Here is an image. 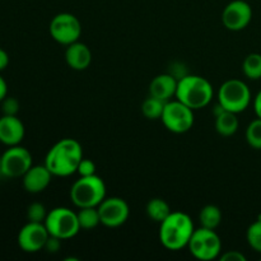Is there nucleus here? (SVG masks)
Wrapping results in <instances>:
<instances>
[{
	"instance_id": "1",
	"label": "nucleus",
	"mask_w": 261,
	"mask_h": 261,
	"mask_svg": "<svg viewBox=\"0 0 261 261\" xmlns=\"http://www.w3.org/2000/svg\"><path fill=\"white\" fill-rule=\"evenodd\" d=\"M83 160V149L75 139H61L51 147L45 158V166L53 176L66 177L76 172L81 161Z\"/></svg>"
},
{
	"instance_id": "2",
	"label": "nucleus",
	"mask_w": 261,
	"mask_h": 261,
	"mask_svg": "<svg viewBox=\"0 0 261 261\" xmlns=\"http://www.w3.org/2000/svg\"><path fill=\"white\" fill-rule=\"evenodd\" d=\"M194 231V223L188 214L172 212L160 223V241L167 250L177 251L188 246Z\"/></svg>"
},
{
	"instance_id": "3",
	"label": "nucleus",
	"mask_w": 261,
	"mask_h": 261,
	"mask_svg": "<svg viewBox=\"0 0 261 261\" xmlns=\"http://www.w3.org/2000/svg\"><path fill=\"white\" fill-rule=\"evenodd\" d=\"M213 93V87L208 79L200 75L186 74L178 79L176 99L191 110H200L211 103Z\"/></svg>"
},
{
	"instance_id": "4",
	"label": "nucleus",
	"mask_w": 261,
	"mask_h": 261,
	"mask_svg": "<svg viewBox=\"0 0 261 261\" xmlns=\"http://www.w3.org/2000/svg\"><path fill=\"white\" fill-rule=\"evenodd\" d=\"M106 198V185L97 175L79 177L70 189V199L78 208L98 206Z\"/></svg>"
},
{
	"instance_id": "5",
	"label": "nucleus",
	"mask_w": 261,
	"mask_h": 261,
	"mask_svg": "<svg viewBox=\"0 0 261 261\" xmlns=\"http://www.w3.org/2000/svg\"><path fill=\"white\" fill-rule=\"evenodd\" d=\"M43 223L50 236L58 237L60 240L73 239L81 231L76 213L65 206L54 208L48 212Z\"/></svg>"
},
{
	"instance_id": "6",
	"label": "nucleus",
	"mask_w": 261,
	"mask_h": 261,
	"mask_svg": "<svg viewBox=\"0 0 261 261\" xmlns=\"http://www.w3.org/2000/svg\"><path fill=\"white\" fill-rule=\"evenodd\" d=\"M251 92L247 84L240 79L226 81L218 91V103L227 111L240 114L249 107Z\"/></svg>"
},
{
	"instance_id": "7",
	"label": "nucleus",
	"mask_w": 261,
	"mask_h": 261,
	"mask_svg": "<svg viewBox=\"0 0 261 261\" xmlns=\"http://www.w3.org/2000/svg\"><path fill=\"white\" fill-rule=\"evenodd\" d=\"M188 247L191 255L201 261L217 259L222 252V242L217 232L204 227L194 231Z\"/></svg>"
},
{
	"instance_id": "8",
	"label": "nucleus",
	"mask_w": 261,
	"mask_h": 261,
	"mask_svg": "<svg viewBox=\"0 0 261 261\" xmlns=\"http://www.w3.org/2000/svg\"><path fill=\"white\" fill-rule=\"evenodd\" d=\"M163 125L166 129L175 134L188 133L194 125V110L186 106L185 103L176 101L166 102L162 117Z\"/></svg>"
},
{
	"instance_id": "9",
	"label": "nucleus",
	"mask_w": 261,
	"mask_h": 261,
	"mask_svg": "<svg viewBox=\"0 0 261 261\" xmlns=\"http://www.w3.org/2000/svg\"><path fill=\"white\" fill-rule=\"evenodd\" d=\"M50 35L60 45H70L79 40L82 35V24L71 13H59L50 22Z\"/></svg>"
},
{
	"instance_id": "10",
	"label": "nucleus",
	"mask_w": 261,
	"mask_h": 261,
	"mask_svg": "<svg viewBox=\"0 0 261 261\" xmlns=\"http://www.w3.org/2000/svg\"><path fill=\"white\" fill-rule=\"evenodd\" d=\"M32 166V155L30 150L20 145H13L2 154L0 173L9 178L23 177Z\"/></svg>"
},
{
	"instance_id": "11",
	"label": "nucleus",
	"mask_w": 261,
	"mask_h": 261,
	"mask_svg": "<svg viewBox=\"0 0 261 261\" xmlns=\"http://www.w3.org/2000/svg\"><path fill=\"white\" fill-rule=\"evenodd\" d=\"M97 208H98L99 217H101V224L109 227V228H116V227L122 226L129 218V205L124 199L117 198V196L105 198Z\"/></svg>"
},
{
	"instance_id": "12",
	"label": "nucleus",
	"mask_w": 261,
	"mask_h": 261,
	"mask_svg": "<svg viewBox=\"0 0 261 261\" xmlns=\"http://www.w3.org/2000/svg\"><path fill=\"white\" fill-rule=\"evenodd\" d=\"M252 19V8L245 0H233L222 12V23L229 31H242Z\"/></svg>"
},
{
	"instance_id": "13",
	"label": "nucleus",
	"mask_w": 261,
	"mask_h": 261,
	"mask_svg": "<svg viewBox=\"0 0 261 261\" xmlns=\"http://www.w3.org/2000/svg\"><path fill=\"white\" fill-rule=\"evenodd\" d=\"M48 232L45 223L28 222L18 233V245L24 252H37L45 247L48 239Z\"/></svg>"
},
{
	"instance_id": "14",
	"label": "nucleus",
	"mask_w": 261,
	"mask_h": 261,
	"mask_svg": "<svg viewBox=\"0 0 261 261\" xmlns=\"http://www.w3.org/2000/svg\"><path fill=\"white\" fill-rule=\"evenodd\" d=\"M24 138V125L17 116L3 115L0 117V143L13 147L19 145Z\"/></svg>"
},
{
	"instance_id": "15",
	"label": "nucleus",
	"mask_w": 261,
	"mask_h": 261,
	"mask_svg": "<svg viewBox=\"0 0 261 261\" xmlns=\"http://www.w3.org/2000/svg\"><path fill=\"white\" fill-rule=\"evenodd\" d=\"M51 178H53V173L45 165L32 166L23 175V188L31 194L42 193L50 185Z\"/></svg>"
},
{
	"instance_id": "16",
	"label": "nucleus",
	"mask_w": 261,
	"mask_h": 261,
	"mask_svg": "<svg viewBox=\"0 0 261 261\" xmlns=\"http://www.w3.org/2000/svg\"><path fill=\"white\" fill-rule=\"evenodd\" d=\"M65 61L74 70H86L92 63V51L86 43L75 42L68 45L65 50Z\"/></svg>"
},
{
	"instance_id": "17",
	"label": "nucleus",
	"mask_w": 261,
	"mask_h": 261,
	"mask_svg": "<svg viewBox=\"0 0 261 261\" xmlns=\"http://www.w3.org/2000/svg\"><path fill=\"white\" fill-rule=\"evenodd\" d=\"M178 79L172 74H160L154 76L149 84V94L158 99L168 102L176 97Z\"/></svg>"
},
{
	"instance_id": "18",
	"label": "nucleus",
	"mask_w": 261,
	"mask_h": 261,
	"mask_svg": "<svg viewBox=\"0 0 261 261\" xmlns=\"http://www.w3.org/2000/svg\"><path fill=\"white\" fill-rule=\"evenodd\" d=\"M216 129L219 135L222 137H231V135L236 134L239 130V119H237V114L231 111H223L216 115Z\"/></svg>"
},
{
	"instance_id": "19",
	"label": "nucleus",
	"mask_w": 261,
	"mask_h": 261,
	"mask_svg": "<svg viewBox=\"0 0 261 261\" xmlns=\"http://www.w3.org/2000/svg\"><path fill=\"white\" fill-rule=\"evenodd\" d=\"M145 212H147V216L149 217L152 221L158 222V223L165 221V219L172 213L167 201H166L165 199L161 198L150 199V200L148 201Z\"/></svg>"
},
{
	"instance_id": "20",
	"label": "nucleus",
	"mask_w": 261,
	"mask_h": 261,
	"mask_svg": "<svg viewBox=\"0 0 261 261\" xmlns=\"http://www.w3.org/2000/svg\"><path fill=\"white\" fill-rule=\"evenodd\" d=\"M222 222V212L217 205L209 204L201 208L199 213V223L200 227L209 229H216Z\"/></svg>"
},
{
	"instance_id": "21",
	"label": "nucleus",
	"mask_w": 261,
	"mask_h": 261,
	"mask_svg": "<svg viewBox=\"0 0 261 261\" xmlns=\"http://www.w3.org/2000/svg\"><path fill=\"white\" fill-rule=\"evenodd\" d=\"M79 226L81 229H93L101 223V217L97 206H87V208H79L76 212Z\"/></svg>"
},
{
	"instance_id": "22",
	"label": "nucleus",
	"mask_w": 261,
	"mask_h": 261,
	"mask_svg": "<svg viewBox=\"0 0 261 261\" xmlns=\"http://www.w3.org/2000/svg\"><path fill=\"white\" fill-rule=\"evenodd\" d=\"M242 71L245 75L252 81L261 78V54L252 53L245 58L242 63Z\"/></svg>"
},
{
	"instance_id": "23",
	"label": "nucleus",
	"mask_w": 261,
	"mask_h": 261,
	"mask_svg": "<svg viewBox=\"0 0 261 261\" xmlns=\"http://www.w3.org/2000/svg\"><path fill=\"white\" fill-rule=\"evenodd\" d=\"M166 102L155 97L149 96L142 103V112L148 120H157L162 117Z\"/></svg>"
},
{
	"instance_id": "24",
	"label": "nucleus",
	"mask_w": 261,
	"mask_h": 261,
	"mask_svg": "<svg viewBox=\"0 0 261 261\" xmlns=\"http://www.w3.org/2000/svg\"><path fill=\"white\" fill-rule=\"evenodd\" d=\"M246 140L254 149H261V119L251 121L246 129Z\"/></svg>"
},
{
	"instance_id": "25",
	"label": "nucleus",
	"mask_w": 261,
	"mask_h": 261,
	"mask_svg": "<svg viewBox=\"0 0 261 261\" xmlns=\"http://www.w3.org/2000/svg\"><path fill=\"white\" fill-rule=\"evenodd\" d=\"M247 244L252 250L261 252V218L251 224L246 233Z\"/></svg>"
},
{
	"instance_id": "26",
	"label": "nucleus",
	"mask_w": 261,
	"mask_h": 261,
	"mask_svg": "<svg viewBox=\"0 0 261 261\" xmlns=\"http://www.w3.org/2000/svg\"><path fill=\"white\" fill-rule=\"evenodd\" d=\"M48 212L46 211L45 205L41 203H32L27 208V219L28 222H35V223H43L47 217Z\"/></svg>"
},
{
	"instance_id": "27",
	"label": "nucleus",
	"mask_w": 261,
	"mask_h": 261,
	"mask_svg": "<svg viewBox=\"0 0 261 261\" xmlns=\"http://www.w3.org/2000/svg\"><path fill=\"white\" fill-rule=\"evenodd\" d=\"M2 111L3 115L8 116H17L19 111V102L14 97H5L2 101Z\"/></svg>"
},
{
	"instance_id": "28",
	"label": "nucleus",
	"mask_w": 261,
	"mask_h": 261,
	"mask_svg": "<svg viewBox=\"0 0 261 261\" xmlns=\"http://www.w3.org/2000/svg\"><path fill=\"white\" fill-rule=\"evenodd\" d=\"M76 173H78L81 177H84V176L96 175V165H94V162L92 160L83 158V160L81 161V163H79Z\"/></svg>"
},
{
	"instance_id": "29",
	"label": "nucleus",
	"mask_w": 261,
	"mask_h": 261,
	"mask_svg": "<svg viewBox=\"0 0 261 261\" xmlns=\"http://www.w3.org/2000/svg\"><path fill=\"white\" fill-rule=\"evenodd\" d=\"M61 241H63V240L58 239V237L48 236V239H47V241H46L45 247H43V249H45L47 252L55 254V252H58L59 250H60Z\"/></svg>"
},
{
	"instance_id": "30",
	"label": "nucleus",
	"mask_w": 261,
	"mask_h": 261,
	"mask_svg": "<svg viewBox=\"0 0 261 261\" xmlns=\"http://www.w3.org/2000/svg\"><path fill=\"white\" fill-rule=\"evenodd\" d=\"M221 261H246V256L237 250H231L221 255Z\"/></svg>"
},
{
	"instance_id": "31",
	"label": "nucleus",
	"mask_w": 261,
	"mask_h": 261,
	"mask_svg": "<svg viewBox=\"0 0 261 261\" xmlns=\"http://www.w3.org/2000/svg\"><path fill=\"white\" fill-rule=\"evenodd\" d=\"M8 64H9V55L7 54V51L0 48V71L4 70Z\"/></svg>"
},
{
	"instance_id": "32",
	"label": "nucleus",
	"mask_w": 261,
	"mask_h": 261,
	"mask_svg": "<svg viewBox=\"0 0 261 261\" xmlns=\"http://www.w3.org/2000/svg\"><path fill=\"white\" fill-rule=\"evenodd\" d=\"M254 110H255V114H256V116L261 119V91L256 94V97H255Z\"/></svg>"
},
{
	"instance_id": "33",
	"label": "nucleus",
	"mask_w": 261,
	"mask_h": 261,
	"mask_svg": "<svg viewBox=\"0 0 261 261\" xmlns=\"http://www.w3.org/2000/svg\"><path fill=\"white\" fill-rule=\"evenodd\" d=\"M8 93V86H7V82L4 81L2 75H0V102L7 97Z\"/></svg>"
},
{
	"instance_id": "34",
	"label": "nucleus",
	"mask_w": 261,
	"mask_h": 261,
	"mask_svg": "<svg viewBox=\"0 0 261 261\" xmlns=\"http://www.w3.org/2000/svg\"><path fill=\"white\" fill-rule=\"evenodd\" d=\"M0 167H2V155H0Z\"/></svg>"
}]
</instances>
